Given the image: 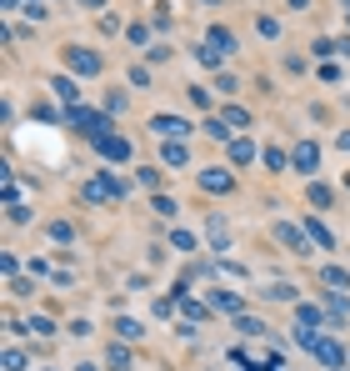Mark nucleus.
I'll use <instances>...</instances> for the list:
<instances>
[{"label":"nucleus","instance_id":"obj_11","mask_svg":"<svg viewBox=\"0 0 350 371\" xmlns=\"http://www.w3.org/2000/svg\"><path fill=\"white\" fill-rule=\"evenodd\" d=\"M55 90H61V100H71V111H76V100H80V90H76V86H71L66 76H61V81H55Z\"/></svg>","mask_w":350,"mask_h":371},{"label":"nucleus","instance_id":"obj_4","mask_svg":"<svg viewBox=\"0 0 350 371\" xmlns=\"http://www.w3.org/2000/svg\"><path fill=\"white\" fill-rule=\"evenodd\" d=\"M85 196H90V201H105V196H121V181H115V176H100V181H90V186H85Z\"/></svg>","mask_w":350,"mask_h":371},{"label":"nucleus","instance_id":"obj_7","mask_svg":"<svg viewBox=\"0 0 350 371\" xmlns=\"http://www.w3.org/2000/svg\"><path fill=\"white\" fill-rule=\"evenodd\" d=\"M210 50H220V56H225V50H236V35H230L225 25H215L210 30Z\"/></svg>","mask_w":350,"mask_h":371},{"label":"nucleus","instance_id":"obj_6","mask_svg":"<svg viewBox=\"0 0 350 371\" xmlns=\"http://www.w3.org/2000/svg\"><path fill=\"white\" fill-rule=\"evenodd\" d=\"M315 161H320V151H315L310 141H301V146H296V166H301V171H310Z\"/></svg>","mask_w":350,"mask_h":371},{"label":"nucleus","instance_id":"obj_15","mask_svg":"<svg viewBox=\"0 0 350 371\" xmlns=\"http://www.w3.org/2000/svg\"><path fill=\"white\" fill-rule=\"evenodd\" d=\"M225 121H230V126H251V116L241 111V105H230V111H225Z\"/></svg>","mask_w":350,"mask_h":371},{"label":"nucleus","instance_id":"obj_9","mask_svg":"<svg viewBox=\"0 0 350 371\" xmlns=\"http://www.w3.org/2000/svg\"><path fill=\"white\" fill-rule=\"evenodd\" d=\"M160 155H165V166H186V146H181V141H170Z\"/></svg>","mask_w":350,"mask_h":371},{"label":"nucleus","instance_id":"obj_1","mask_svg":"<svg viewBox=\"0 0 350 371\" xmlns=\"http://www.w3.org/2000/svg\"><path fill=\"white\" fill-rule=\"evenodd\" d=\"M66 66H71L76 76H95V71H100V56H90V50H76V45H71V50H66Z\"/></svg>","mask_w":350,"mask_h":371},{"label":"nucleus","instance_id":"obj_16","mask_svg":"<svg viewBox=\"0 0 350 371\" xmlns=\"http://www.w3.org/2000/svg\"><path fill=\"white\" fill-rule=\"evenodd\" d=\"M301 326H320V311L315 306H301Z\"/></svg>","mask_w":350,"mask_h":371},{"label":"nucleus","instance_id":"obj_8","mask_svg":"<svg viewBox=\"0 0 350 371\" xmlns=\"http://www.w3.org/2000/svg\"><path fill=\"white\" fill-rule=\"evenodd\" d=\"M115 331H121L126 341H140L145 331H140V322H131V316H121V322H115Z\"/></svg>","mask_w":350,"mask_h":371},{"label":"nucleus","instance_id":"obj_3","mask_svg":"<svg viewBox=\"0 0 350 371\" xmlns=\"http://www.w3.org/2000/svg\"><path fill=\"white\" fill-rule=\"evenodd\" d=\"M95 146H100V155H110V161H126V155H131L126 136H95Z\"/></svg>","mask_w":350,"mask_h":371},{"label":"nucleus","instance_id":"obj_18","mask_svg":"<svg viewBox=\"0 0 350 371\" xmlns=\"http://www.w3.org/2000/svg\"><path fill=\"white\" fill-rule=\"evenodd\" d=\"M80 6H105V0H80Z\"/></svg>","mask_w":350,"mask_h":371},{"label":"nucleus","instance_id":"obj_10","mask_svg":"<svg viewBox=\"0 0 350 371\" xmlns=\"http://www.w3.org/2000/svg\"><path fill=\"white\" fill-rule=\"evenodd\" d=\"M275 236H280V241H285V246H290V251H306V241H301V236H296V231H290V226H275Z\"/></svg>","mask_w":350,"mask_h":371},{"label":"nucleus","instance_id":"obj_12","mask_svg":"<svg viewBox=\"0 0 350 371\" xmlns=\"http://www.w3.org/2000/svg\"><path fill=\"white\" fill-rule=\"evenodd\" d=\"M320 281H325V286H350V276H345V271H335V266H325V271H320Z\"/></svg>","mask_w":350,"mask_h":371},{"label":"nucleus","instance_id":"obj_17","mask_svg":"<svg viewBox=\"0 0 350 371\" xmlns=\"http://www.w3.org/2000/svg\"><path fill=\"white\" fill-rule=\"evenodd\" d=\"M310 241H315V246H330V231H325V226H315V221H310Z\"/></svg>","mask_w":350,"mask_h":371},{"label":"nucleus","instance_id":"obj_2","mask_svg":"<svg viewBox=\"0 0 350 371\" xmlns=\"http://www.w3.org/2000/svg\"><path fill=\"white\" fill-rule=\"evenodd\" d=\"M200 186L220 196V191H236V176H230V171H220V166H210V171H200Z\"/></svg>","mask_w":350,"mask_h":371},{"label":"nucleus","instance_id":"obj_13","mask_svg":"<svg viewBox=\"0 0 350 371\" xmlns=\"http://www.w3.org/2000/svg\"><path fill=\"white\" fill-rule=\"evenodd\" d=\"M230 155H236V161L246 166V161H251V155H255V146H251V141H236V146H230Z\"/></svg>","mask_w":350,"mask_h":371},{"label":"nucleus","instance_id":"obj_5","mask_svg":"<svg viewBox=\"0 0 350 371\" xmlns=\"http://www.w3.org/2000/svg\"><path fill=\"white\" fill-rule=\"evenodd\" d=\"M150 131H160V136H186L191 126H186L181 116H155V121H150Z\"/></svg>","mask_w":350,"mask_h":371},{"label":"nucleus","instance_id":"obj_19","mask_svg":"<svg viewBox=\"0 0 350 371\" xmlns=\"http://www.w3.org/2000/svg\"><path fill=\"white\" fill-rule=\"evenodd\" d=\"M80 371H95V366H80Z\"/></svg>","mask_w":350,"mask_h":371},{"label":"nucleus","instance_id":"obj_14","mask_svg":"<svg viewBox=\"0 0 350 371\" xmlns=\"http://www.w3.org/2000/svg\"><path fill=\"white\" fill-rule=\"evenodd\" d=\"M215 306H220V311H241V296H230V291H220V296H215Z\"/></svg>","mask_w":350,"mask_h":371}]
</instances>
